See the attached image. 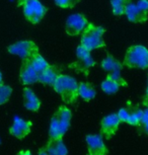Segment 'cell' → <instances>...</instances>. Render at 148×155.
I'll return each instance as SVG.
<instances>
[{"instance_id": "6da1fadb", "label": "cell", "mask_w": 148, "mask_h": 155, "mask_svg": "<svg viewBox=\"0 0 148 155\" xmlns=\"http://www.w3.org/2000/svg\"><path fill=\"white\" fill-rule=\"evenodd\" d=\"M72 113L66 106H60L52 117L49 128V138L59 139L67 133L70 128Z\"/></svg>"}, {"instance_id": "7a4b0ae2", "label": "cell", "mask_w": 148, "mask_h": 155, "mask_svg": "<svg viewBox=\"0 0 148 155\" xmlns=\"http://www.w3.org/2000/svg\"><path fill=\"white\" fill-rule=\"evenodd\" d=\"M58 94H60L65 104H72L78 98V82L71 76L60 74L52 86Z\"/></svg>"}, {"instance_id": "3957f363", "label": "cell", "mask_w": 148, "mask_h": 155, "mask_svg": "<svg viewBox=\"0 0 148 155\" xmlns=\"http://www.w3.org/2000/svg\"><path fill=\"white\" fill-rule=\"evenodd\" d=\"M104 30L101 27H97L92 23H88L81 33L80 45L90 52L92 50L103 48L104 47Z\"/></svg>"}, {"instance_id": "277c9868", "label": "cell", "mask_w": 148, "mask_h": 155, "mask_svg": "<svg viewBox=\"0 0 148 155\" xmlns=\"http://www.w3.org/2000/svg\"><path fill=\"white\" fill-rule=\"evenodd\" d=\"M124 65L129 68H148V49L142 45L130 47L125 55Z\"/></svg>"}, {"instance_id": "5b68a950", "label": "cell", "mask_w": 148, "mask_h": 155, "mask_svg": "<svg viewBox=\"0 0 148 155\" xmlns=\"http://www.w3.org/2000/svg\"><path fill=\"white\" fill-rule=\"evenodd\" d=\"M24 4V14L31 23H39L46 14V7L39 0H25Z\"/></svg>"}, {"instance_id": "8992f818", "label": "cell", "mask_w": 148, "mask_h": 155, "mask_svg": "<svg viewBox=\"0 0 148 155\" xmlns=\"http://www.w3.org/2000/svg\"><path fill=\"white\" fill-rule=\"evenodd\" d=\"M8 52L20 57L22 61H27L30 60L34 55L39 53V49L31 41H20L8 47Z\"/></svg>"}, {"instance_id": "52a82bcc", "label": "cell", "mask_w": 148, "mask_h": 155, "mask_svg": "<svg viewBox=\"0 0 148 155\" xmlns=\"http://www.w3.org/2000/svg\"><path fill=\"white\" fill-rule=\"evenodd\" d=\"M76 58L77 60L72 64L71 67L76 71L87 74L89 69L94 65L95 62L91 57L90 51L86 50L84 47L79 45L76 49Z\"/></svg>"}, {"instance_id": "ba28073f", "label": "cell", "mask_w": 148, "mask_h": 155, "mask_svg": "<svg viewBox=\"0 0 148 155\" xmlns=\"http://www.w3.org/2000/svg\"><path fill=\"white\" fill-rule=\"evenodd\" d=\"M88 25L87 19L82 14L76 13L72 14L67 18L65 23V31L66 34L71 37L78 36L83 31L86 25Z\"/></svg>"}, {"instance_id": "9c48e42d", "label": "cell", "mask_w": 148, "mask_h": 155, "mask_svg": "<svg viewBox=\"0 0 148 155\" xmlns=\"http://www.w3.org/2000/svg\"><path fill=\"white\" fill-rule=\"evenodd\" d=\"M120 123L121 121L117 114L106 116L100 122V135L107 140L112 139L117 133Z\"/></svg>"}, {"instance_id": "30bf717a", "label": "cell", "mask_w": 148, "mask_h": 155, "mask_svg": "<svg viewBox=\"0 0 148 155\" xmlns=\"http://www.w3.org/2000/svg\"><path fill=\"white\" fill-rule=\"evenodd\" d=\"M88 154L90 155H108V148L104 142L100 134H88L85 137Z\"/></svg>"}, {"instance_id": "8fae6325", "label": "cell", "mask_w": 148, "mask_h": 155, "mask_svg": "<svg viewBox=\"0 0 148 155\" xmlns=\"http://www.w3.org/2000/svg\"><path fill=\"white\" fill-rule=\"evenodd\" d=\"M31 123L28 122L25 120L15 117L13 119V123L9 129V132L12 136L17 139H24L25 136H28L31 132Z\"/></svg>"}, {"instance_id": "7c38bea8", "label": "cell", "mask_w": 148, "mask_h": 155, "mask_svg": "<svg viewBox=\"0 0 148 155\" xmlns=\"http://www.w3.org/2000/svg\"><path fill=\"white\" fill-rule=\"evenodd\" d=\"M39 73H38L30 61H22V66L20 69V80L25 85H31V84L38 82Z\"/></svg>"}, {"instance_id": "4fadbf2b", "label": "cell", "mask_w": 148, "mask_h": 155, "mask_svg": "<svg viewBox=\"0 0 148 155\" xmlns=\"http://www.w3.org/2000/svg\"><path fill=\"white\" fill-rule=\"evenodd\" d=\"M61 74V68L57 66H51L49 65L44 71H42L39 74V78H38V82H41L45 85L53 86L55 80L57 77Z\"/></svg>"}, {"instance_id": "5bb4252c", "label": "cell", "mask_w": 148, "mask_h": 155, "mask_svg": "<svg viewBox=\"0 0 148 155\" xmlns=\"http://www.w3.org/2000/svg\"><path fill=\"white\" fill-rule=\"evenodd\" d=\"M127 18L132 22H145L148 19V12L140 9L137 4L130 3L125 11Z\"/></svg>"}, {"instance_id": "9a60e30c", "label": "cell", "mask_w": 148, "mask_h": 155, "mask_svg": "<svg viewBox=\"0 0 148 155\" xmlns=\"http://www.w3.org/2000/svg\"><path fill=\"white\" fill-rule=\"evenodd\" d=\"M46 150L49 155H67L68 149L66 147L65 143L63 142L62 138L59 139H51L49 138L47 145L45 146Z\"/></svg>"}, {"instance_id": "2e32d148", "label": "cell", "mask_w": 148, "mask_h": 155, "mask_svg": "<svg viewBox=\"0 0 148 155\" xmlns=\"http://www.w3.org/2000/svg\"><path fill=\"white\" fill-rule=\"evenodd\" d=\"M24 99L25 109L31 112H38L41 107V101L39 97L35 94V92L30 88H25L24 90Z\"/></svg>"}, {"instance_id": "e0dca14e", "label": "cell", "mask_w": 148, "mask_h": 155, "mask_svg": "<svg viewBox=\"0 0 148 155\" xmlns=\"http://www.w3.org/2000/svg\"><path fill=\"white\" fill-rule=\"evenodd\" d=\"M97 95V90L94 86L89 82L78 83V96L84 99L85 101H91Z\"/></svg>"}, {"instance_id": "ac0fdd59", "label": "cell", "mask_w": 148, "mask_h": 155, "mask_svg": "<svg viewBox=\"0 0 148 155\" xmlns=\"http://www.w3.org/2000/svg\"><path fill=\"white\" fill-rule=\"evenodd\" d=\"M101 67L107 72L113 73V72H121L122 71V64L116 60L112 55H108L101 62Z\"/></svg>"}, {"instance_id": "d6986e66", "label": "cell", "mask_w": 148, "mask_h": 155, "mask_svg": "<svg viewBox=\"0 0 148 155\" xmlns=\"http://www.w3.org/2000/svg\"><path fill=\"white\" fill-rule=\"evenodd\" d=\"M121 86L122 85L120 82L109 77V76H107L106 79L101 82V89H103L104 92L108 93V94H114V93H116L120 89Z\"/></svg>"}, {"instance_id": "ffe728a7", "label": "cell", "mask_w": 148, "mask_h": 155, "mask_svg": "<svg viewBox=\"0 0 148 155\" xmlns=\"http://www.w3.org/2000/svg\"><path fill=\"white\" fill-rule=\"evenodd\" d=\"M28 61H30V63L31 64V66L34 67L35 70H36V71L39 73V74L42 71H44V70L49 66V63L42 56H41L40 53L34 55V56L31 57Z\"/></svg>"}, {"instance_id": "44dd1931", "label": "cell", "mask_w": 148, "mask_h": 155, "mask_svg": "<svg viewBox=\"0 0 148 155\" xmlns=\"http://www.w3.org/2000/svg\"><path fill=\"white\" fill-rule=\"evenodd\" d=\"M132 0H111L113 12L115 15H123L125 14L127 6L131 3Z\"/></svg>"}, {"instance_id": "7402d4cb", "label": "cell", "mask_w": 148, "mask_h": 155, "mask_svg": "<svg viewBox=\"0 0 148 155\" xmlns=\"http://www.w3.org/2000/svg\"><path fill=\"white\" fill-rule=\"evenodd\" d=\"M142 115H143V110L138 107H131V112H130V116L127 121V124L130 126H134V127H138L141 122Z\"/></svg>"}, {"instance_id": "603a6c76", "label": "cell", "mask_w": 148, "mask_h": 155, "mask_svg": "<svg viewBox=\"0 0 148 155\" xmlns=\"http://www.w3.org/2000/svg\"><path fill=\"white\" fill-rule=\"evenodd\" d=\"M11 93H12V88L9 85L6 84H0V106L7 102L8 99L10 98Z\"/></svg>"}, {"instance_id": "cb8c5ba5", "label": "cell", "mask_w": 148, "mask_h": 155, "mask_svg": "<svg viewBox=\"0 0 148 155\" xmlns=\"http://www.w3.org/2000/svg\"><path fill=\"white\" fill-rule=\"evenodd\" d=\"M138 127H140L141 131L145 134V135H148V106L146 107V109L143 110L141 122Z\"/></svg>"}, {"instance_id": "d4e9b609", "label": "cell", "mask_w": 148, "mask_h": 155, "mask_svg": "<svg viewBox=\"0 0 148 155\" xmlns=\"http://www.w3.org/2000/svg\"><path fill=\"white\" fill-rule=\"evenodd\" d=\"M80 0H55V3L62 8H72Z\"/></svg>"}, {"instance_id": "484cf974", "label": "cell", "mask_w": 148, "mask_h": 155, "mask_svg": "<svg viewBox=\"0 0 148 155\" xmlns=\"http://www.w3.org/2000/svg\"><path fill=\"white\" fill-rule=\"evenodd\" d=\"M130 112H131V107H122L117 114L120 121L123 123H127L129 116H130Z\"/></svg>"}, {"instance_id": "4316f807", "label": "cell", "mask_w": 148, "mask_h": 155, "mask_svg": "<svg viewBox=\"0 0 148 155\" xmlns=\"http://www.w3.org/2000/svg\"><path fill=\"white\" fill-rule=\"evenodd\" d=\"M137 6L145 12H148V0H139L137 2Z\"/></svg>"}, {"instance_id": "83f0119b", "label": "cell", "mask_w": 148, "mask_h": 155, "mask_svg": "<svg viewBox=\"0 0 148 155\" xmlns=\"http://www.w3.org/2000/svg\"><path fill=\"white\" fill-rule=\"evenodd\" d=\"M143 104L144 106H148V83H147V88H146V93H145L144 96V101H143Z\"/></svg>"}, {"instance_id": "f1b7e54d", "label": "cell", "mask_w": 148, "mask_h": 155, "mask_svg": "<svg viewBox=\"0 0 148 155\" xmlns=\"http://www.w3.org/2000/svg\"><path fill=\"white\" fill-rule=\"evenodd\" d=\"M38 155H49V153L47 152V150H46V148L43 147L40 149L39 152H38Z\"/></svg>"}, {"instance_id": "f546056e", "label": "cell", "mask_w": 148, "mask_h": 155, "mask_svg": "<svg viewBox=\"0 0 148 155\" xmlns=\"http://www.w3.org/2000/svg\"><path fill=\"white\" fill-rule=\"evenodd\" d=\"M17 155H33L30 150H22L17 153Z\"/></svg>"}, {"instance_id": "4dcf8cb0", "label": "cell", "mask_w": 148, "mask_h": 155, "mask_svg": "<svg viewBox=\"0 0 148 155\" xmlns=\"http://www.w3.org/2000/svg\"><path fill=\"white\" fill-rule=\"evenodd\" d=\"M3 83V78H2V74H1V72H0V84H2Z\"/></svg>"}, {"instance_id": "1f68e13d", "label": "cell", "mask_w": 148, "mask_h": 155, "mask_svg": "<svg viewBox=\"0 0 148 155\" xmlns=\"http://www.w3.org/2000/svg\"><path fill=\"white\" fill-rule=\"evenodd\" d=\"M19 1H20V3H22V2L25 1V0H19Z\"/></svg>"}, {"instance_id": "d6a6232c", "label": "cell", "mask_w": 148, "mask_h": 155, "mask_svg": "<svg viewBox=\"0 0 148 155\" xmlns=\"http://www.w3.org/2000/svg\"><path fill=\"white\" fill-rule=\"evenodd\" d=\"M0 143H1V140H0Z\"/></svg>"}, {"instance_id": "836d02e7", "label": "cell", "mask_w": 148, "mask_h": 155, "mask_svg": "<svg viewBox=\"0 0 148 155\" xmlns=\"http://www.w3.org/2000/svg\"><path fill=\"white\" fill-rule=\"evenodd\" d=\"M88 155H90V154H88Z\"/></svg>"}]
</instances>
